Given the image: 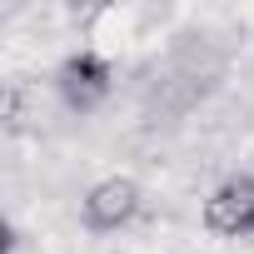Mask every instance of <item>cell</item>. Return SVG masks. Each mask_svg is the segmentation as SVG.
Returning a JSON list of instances; mask_svg holds the SVG:
<instances>
[{
    "label": "cell",
    "mask_w": 254,
    "mask_h": 254,
    "mask_svg": "<svg viewBox=\"0 0 254 254\" xmlns=\"http://www.w3.org/2000/svg\"><path fill=\"white\" fill-rule=\"evenodd\" d=\"M140 214V185L135 180H125V175H110L100 180L90 194H85V224L110 234V229H125Z\"/></svg>",
    "instance_id": "obj_3"
},
{
    "label": "cell",
    "mask_w": 254,
    "mask_h": 254,
    "mask_svg": "<svg viewBox=\"0 0 254 254\" xmlns=\"http://www.w3.org/2000/svg\"><path fill=\"white\" fill-rule=\"evenodd\" d=\"M204 224L224 239H244L254 234V180L249 175H234L224 180L209 199H204Z\"/></svg>",
    "instance_id": "obj_1"
},
{
    "label": "cell",
    "mask_w": 254,
    "mask_h": 254,
    "mask_svg": "<svg viewBox=\"0 0 254 254\" xmlns=\"http://www.w3.org/2000/svg\"><path fill=\"white\" fill-rule=\"evenodd\" d=\"M110 65H105V55H95V50H80V55H70L65 65H60V75H55V85H60V95H65V105L70 110H95L105 95H110Z\"/></svg>",
    "instance_id": "obj_2"
}]
</instances>
